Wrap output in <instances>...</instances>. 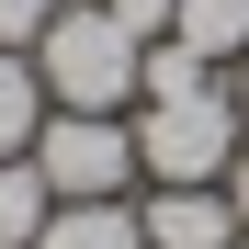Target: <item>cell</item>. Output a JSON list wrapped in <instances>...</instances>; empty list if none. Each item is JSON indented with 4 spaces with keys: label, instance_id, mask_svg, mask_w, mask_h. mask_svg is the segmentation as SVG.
<instances>
[{
    "label": "cell",
    "instance_id": "cell-2",
    "mask_svg": "<svg viewBox=\"0 0 249 249\" xmlns=\"http://www.w3.org/2000/svg\"><path fill=\"white\" fill-rule=\"evenodd\" d=\"M136 34L113 23V0H57V23L34 34V79L57 113H124L136 102Z\"/></svg>",
    "mask_w": 249,
    "mask_h": 249
},
{
    "label": "cell",
    "instance_id": "cell-7",
    "mask_svg": "<svg viewBox=\"0 0 249 249\" xmlns=\"http://www.w3.org/2000/svg\"><path fill=\"white\" fill-rule=\"evenodd\" d=\"M46 113H57V102H46V79H34V57H23V46H0V159H23Z\"/></svg>",
    "mask_w": 249,
    "mask_h": 249
},
{
    "label": "cell",
    "instance_id": "cell-4",
    "mask_svg": "<svg viewBox=\"0 0 249 249\" xmlns=\"http://www.w3.org/2000/svg\"><path fill=\"white\" fill-rule=\"evenodd\" d=\"M136 227H147V249H238V204H227V181H159L136 204Z\"/></svg>",
    "mask_w": 249,
    "mask_h": 249
},
{
    "label": "cell",
    "instance_id": "cell-6",
    "mask_svg": "<svg viewBox=\"0 0 249 249\" xmlns=\"http://www.w3.org/2000/svg\"><path fill=\"white\" fill-rule=\"evenodd\" d=\"M170 46H193L204 68H238L249 57V0H181L170 12Z\"/></svg>",
    "mask_w": 249,
    "mask_h": 249
},
{
    "label": "cell",
    "instance_id": "cell-3",
    "mask_svg": "<svg viewBox=\"0 0 249 249\" xmlns=\"http://www.w3.org/2000/svg\"><path fill=\"white\" fill-rule=\"evenodd\" d=\"M23 159L46 170L57 204H113L124 181H136V124H124V113H46Z\"/></svg>",
    "mask_w": 249,
    "mask_h": 249
},
{
    "label": "cell",
    "instance_id": "cell-5",
    "mask_svg": "<svg viewBox=\"0 0 249 249\" xmlns=\"http://www.w3.org/2000/svg\"><path fill=\"white\" fill-rule=\"evenodd\" d=\"M34 249H147V227H136V204H46V227H34Z\"/></svg>",
    "mask_w": 249,
    "mask_h": 249
},
{
    "label": "cell",
    "instance_id": "cell-13",
    "mask_svg": "<svg viewBox=\"0 0 249 249\" xmlns=\"http://www.w3.org/2000/svg\"><path fill=\"white\" fill-rule=\"evenodd\" d=\"M238 249H249V238H238Z\"/></svg>",
    "mask_w": 249,
    "mask_h": 249
},
{
    "label": "cell",
    "instance_id": "cell-12",
    "mask_svg": "<svg viewBox=\"0 0 249 249\" xmlns=\"http://www.w3.org/2000/svg\"><path fill=\"white\" fill-rule=\"evenodd\" d=\"M227 91H238V113H249V57H238V68H227Z\"/></svg>",
    "mask_w": 249,
    "mask_h": 249
},
{
    "label": "cell",
    "instance_id": "cell-8",
    "mask_svg": "<svg viewBox=\"0 0 249 249\" xmlns=\"http://www.w3.org/2000/svg\"><path fill=\"white\" fill-rule=\"evenodd\" d=\"M46 170L34 159H0V249H34V227H46Z\"/></svg>",
    "mask_w": 249,
    "mask_h": 249
},
{
    "label": "cell",
    "instance_id": "cell-9",
    "mask_svg": "<svg viewBox=\"0 0 249 249\" xmlns=\"http://www.w3.org/2000/svg\"><path fill=\"white\" fill-rule=\"evenodd\" d=\"M46 23H57V0H0V46L34 57V34H46Z\"/></svg>",
    "mask_w": 249,
    "mask_h": 249
},
{
    "label": "cell",
    "instance_id": "cell-11",
    "mask_svg": "<svg viewBox=\"0 0 249 249\" xmlns=\"http://www.w3.org/2000/svg\"><path fill=\"white\" fill-rule=\"evenodd\" d=\"M227 204H238V238H249V147L227 159Z\"/></svg>",
    "mask_w": 249,
    "mask_h": 249
},
{
    "label": "cell",
    "instance_id": "cell-1",
    "mask_svg": "<svg viewBox=\"0 0 249 249\" xmlns=\"http://www.w3.org/2000/svg\"><path fill=\"white\" fill-rule=\"evenodd\" d=\"M249 147V113L227 91V68L181 79V91H147L136 102V170L147 181H227V159Z\"/></svg>",
    "mask_w": 249,
    "mask_h": 249
},
{
    "label": "cell",
    "instance_id": "cell-10",
    "mask_svg": "<svg viewBox=\"0 0 249 249\" xmlns=\"http://www.w3.org/2000/svg\"><path fill=\"white\" fill-rule=\"evenodd\" d=\"M170 12H181V0H113V23L136 34V46H159V34H170Z\"/></svg>",
    "mask_w": 249,
    "mask_h": 249
}]
</instances>
